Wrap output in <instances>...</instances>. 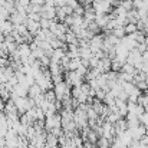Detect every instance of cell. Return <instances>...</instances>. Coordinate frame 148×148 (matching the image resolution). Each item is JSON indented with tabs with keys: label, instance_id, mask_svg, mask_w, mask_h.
<instances>
[{
	"label": "cell",
	"instance_id": "6da1fadb",
	"mask_svg": "<svg viewBox=\"0 0 148 148\" xmlns=\"http://www.w3.org/2000/svg\"><path fill=\"white\" fill-rule=\"evenodd\" d=\"M92 7L97 12V14H106V13L111 12L112 3L109 0H94Z\"/></svg>",
	"mask_w": 148,
	"mask_h": 148
}]
</instances>
